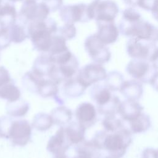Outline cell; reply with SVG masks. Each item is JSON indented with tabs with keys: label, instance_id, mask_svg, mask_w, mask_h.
I'll use <instances>...</instances> for the list:
<instances>
[{
	"label": "cell",
	"instance_id": "cell-43",
	"mask_svg": "<svg viewBox=\"0 0 158 158\" xmlns=\"http://www.w3.org/2000/svg\"><path fill=\"white\" fill-rule=\"evenodd\" d=\"M13 2H17V1H23V0H9Z\"/></svg>",
	"mask_w": 158,
	"mask_h": 158
},
{
	"label": "cell",
	"instance_id": "cell-16",
	"mask_svg": "<svg viewBox=\"0 0 158 158\" xmlns=\"http://www.w3.org/2000/svg\"><path fill=\"white\" fill-rule=\"evenodd\" d=\"M143 110V107L138 101L127 99L120 102L118 114L123 120L130 122L137 117Z\"/></svg>",
	"mask_w": 158,
	"mask_h": 158
},
{
	"label": "cell",
	"instance_id": "cell-18",
	"mask_svg": "<svg viewBox=\"0 0 158 158\" xmlns=\"http://www.w3.org/2000/svg\"><path fill=\"white\" fill-rule=\"evenodd\" d=\"M54 66L49 54H41L35 60L31 70L42 77H48Z\"/></svg>",
	"mask_w": 158,
	"mask_h": 158
},
{
	"label": "cell",
	"instance_id": "cell-27",
	"mask_svg": "<svg viewBox=\"0 0 158 158\" xmlns=\"http://www.w3.org/2000/svg\"><path fill=\"white\" fill-rule=\"evenodd\" d=\"M44 77H42L32 70L26 72L22 77V83L23 86L29 91L37 93L39 85Z\"/></svg>",
	"mask_w": 158,
	"mask_h": 158
},
{
	"label": "cell",
	"instance_id": "cell-29",
	"mask_svg": "<svg viewBox=\"0 0 158 158\" xmlns=\"http://www.w3.org/2000/svg\"><path fill=\"white\" fill-rule=\"evenodd\" d=\"M53 124V120L51 115L43 112H40L36 114L32 122V127L40 131L48 130Z\"/></svg>",
	"mask_w": 158,
	"mask_h": 158
},
{
	"label": "cell",
	"instance_id": "cell-31",
	"mask_svg": "<svg viewBox=\"0 0 158 158\" xmlns=\"http://www.w3.org/2000/svg\"><path fill=\"white\" fill-rule=\"evenodd\" d=\"M120 102L119 98L117 96L114 95L108 103L102 107H98L97 110L99 114L104 115V116L115 115L118 113Z\"/></svg>",
	"mask_w": 158,
	"mask_h": 158
},
{
	"label": "cell",
	"instance_id": "cell-21",
	"mask_svg": "<svg viewBox=\"0 0 158 158\" xmlns=\"http://www.w3.org/2000/svg\"><path fill=\"white\" fill-rule=\"evenodd\" d=\"M29 109V103L20 99L14 102H7L6 105V113L12 117H23L27 114Z\"/></svg>",
	"mask_w": 158,
	"mask_h": 158
},
{
	"label": "cell",
	"instance_id": "cell-10",
	"mask_svg": "<svg viewBox=\"0 0 158 158\" xmlns=\"http://www.w3.org/2000/svg\"><path fill=\"white\" fill-rule=\"evenodd\" d=\"M107 72L102 64H88L78 71L77 80L86 88L105 80Z\"/></svg>",
	"mask_w": 158,
	"mask_h": 158
},
{
	"label": "cell",
	"instance_id": "cell-42",
	"mask_svg": "<svg viewBox=\"0 0 158 158\" xmlns=\"http://www.w3.org/2000/svg\"><path fill=\"white\" fill-rule=\"evenodd\" d=\"M98 158H116L115 157H113L112 156H110V155H107V156H104V157H101L100 156H99Z\"/></svg>",
	"mask_w": 158,
	"mask_h": 158
},
{
	"label": "cell",
	"instance_id": "cell-19",
	"mask_svg": "<svg viewBox=\"0 0 158 158\" xmlns=\"http://www.w3.org/2000/svg\"><path fill=\"white\" fill-rule=\"evenodd\" d=\"M92 100L96 103L97 108L102 107L108 103L113 96L111 91L106 86L94 84L90 90Z\"/></svg>",
	"mask_w": 158,
	"mask_h": 158
},
{
	"label": "cell",
	"instance_id": "cell-8",
	"mask_svg": "<svg viewBox=\"0 0 158 158\" xmlns=\"http://www.w3.org/2000/svg\"><path fill=\"white\" fill-rule=\"evenodd\" d=\"M85 48L95 63L102 64L110 59L111 53L109 48L98 38L96 34L91 35L86 38Z\"/></svg>",
	"mask_w": 158,
	"mask_h": 158
},
{
	"label": "cell",
	"instance_id": "cell-14",
	"mask_svg": "<svg viewBox=\"0 0 158 158\" xmlns=\"http://www.w3.org/2000/svg\"><path fill=\"white\" fill-rule=\"evenodd\" d=\"M98 38L106 45L115 43L118 36V29L114 22L98 21Z\"/></svg>",
	"mask_w": 158,
	"mask_h": 158
},
{
	"label": "cell",
	"instance_id": "cell-34",
	"mask_svg": "<svg viewBox=\"0 0 158 158\" xmlns=\"http://www.w3.org/2000/svg\"><path fill=\"white\" fill-rule=\"evenodd\" d=\"M12 120L10 116L0 117V138L8 139L9 131Z\"/></svg>",
	"mask_w": 158,
	"mask_h": 158
},
{
	"label": "cell",
	"instance_id": "cell-22",
	"mask_svg": "<svg viewBox=\"0 0 158 158\" xmlns=\"http://www.w3.org/2000/svg\"><path fill=\"white\" fill-rule=\"evenodd\" d=\"M72 112L68 107L63 106L54 108L50 114L53 123L60 127L69 124L72 118Z\"/></svg>",
	"mask_w": 158,
	"mask_h": 158
},
{
	"label": "cell",
	"instance_id": "cell-30",
	"mask_svg": "<svg viewBox=\"0 0 158 158\" xmlns=\"http://www.w3.org/2000/svg\"><path fill=\"white\" fill-rule=\"evenodd\" d=\"M105 80V85L110 91H119L125 81L122 73L118 71H111L107 73Z\"/></svg>",
	"mask_w": 158,
	"mask_h": 158
},
{
	"label": "cell",
	"instance_id": "cell-5",
	"mask_svg": "<svg viewBox=\"0 0 158 158\" xmlns=\"http://www.w3.org/2000/svg\"><path fill=\"white\" fill-rule=\"evenodd\" d=\"M157 42L130 38L127 43V52L133 59L147 60L151 62L157 64Z\"/></svg>",
	"mask_w": 158,
	"mask_h": 158
},
{
	"label": "cell",
	"instance_id": "cell-13",
	"mask_svg": "<svg viewBox=\"0 0 158 158\" xmlns=\"http://www.w3.org/2000/svg\"><path fill=\"white\" fill-rule=\"evenodd\" d=\"M70 146L65 135L64 127H60L48 140L47 150L54 156L65 154Z\"/></svg>",
	"mask_w": 158,
	"mask_h": 158
},
{
	"label": "cell",
	"instance_id": "cell-9",
	"mask_svg": "<svg viewBox=\"0 0 158 158\" xmlns=\"http://www.w3.org/2000/svg\"><path fill=\"white\" fill-rule=\"evenodd\" d=\"M31 133L32 127L27 120H13L7 139L14 146H24L30 141Z\"/></svg>",
	"mask_w": 158,
	"mask_h": 158
},
{
	"label": "cell",
	"instance_id": "cell-37",
	"mask_svg": "<svg viewBox=\"0 0 158 158\" xmlns=\"http://www.w3.org/2000/svg\"><path fill=\"white\" fill-rule=\"evenodd\" d=\"M42 2L47 6L49 12L56 11L62 4V0H43Z\"/></svg>",
	"mask_w": 158,
	"mask_h": 158
},
{
	"label": "cell",
	"instance_id": "cell-2",
	"mask_svg": "<svg viewBox=\"0 0 158 158\" xmlns=\"http://www.w3.org/2000/svg\"><path fill=\"white\" fill-rule=\"evenodd\" d=\"M28 38L33 48L40 52H48L53 35L57 31V23L51 18L29 22L27 25Z\"/></svg>",
	"mask_w": 158,
	"mask_h": 158
},
{
	"label": "cell",
	"instance_id": "cell-32",
	"mask_svg": "<svg viewBox=\"0 0 158 158\" xmlns=\"http://www.w3.org/2000/svg\"><path fill=\"white\" fill-rule=\"evenodd\" d=\"M102 125L104 130L109 132L117 131L123 127L122 121L115 115L104 116L102 121Z\"/></svg>",
	"mask_w": 158,
	"mask_h": 158
},
{
	"label": "cell",
	"instance_id": "cell-44",
	"mask_svg": "<svg viewBox=\"0 0 158 158\" xmlns=\"http://www.w3.org/2000/svg\"><path fill=\"white\" fill-rule=\"evenodd\" d=\"M0 57H1V55H0Z\"/></svg>",
	"mask_w": 158,
	"mask_h": 158
},
{
	"label": "cell",
	"instance_id": "cell-23",
	"mask_svg": "<svg viewBox=\"0 0 158 158\" xmlns=\"http://www.w3.org/2000/svg\"><path fill=\"white\" fill-rule=\"evenodd\" d=\"M86 88L77 80L72 78L64 81L63 91L65 96L70 98L81 96Z\"/></svg>",
	"mask_w": 158,
	"mask_h": 158
},
{
	"label": "cell",
	"instance_id": "cell-36",
	"mask_svg": "<svg viewBox=\"0 0 158 158\" xmlns=\"http://www.w3.org/2000/svg\"><path fill=\"white\" fill-rule=\"evenodd\" d=\"M136 6L146 10L152 11L154 15H157V0H138Z\"/></svg>",
	"mask_w": 158,
	"mask_h": 158
},
{
	"label": "cell",
	"instance_id": "cell-28",
	"mask_svg": "<svg viewBox=\"0 0 158 158\" xmlns=\"http://www.w3.org/2000/svg\"><path fill=\"white\" fill-rule=\"evenodd\" d=\"M57 85L51 79L43 78L39 85L37 93L43 98L56 97L59 91Z\"/></svg>",
	"mask_w": 158,
	"mask_h": 158
},
{
	"label": "cell",
	"instance_id": "cell-7",
	"mask_svg": "<svg viewBox=\"0 0 158 158\" xmlns=\"http://www.w3.org/2000/svg\"><path fill=\"white\" fill-rule=\"evenodd\" d=\"M49 13L43 2L37 3L36 0H24L17 18L19 22L27 25L29 22L47 19Z\"/></svg>",
	"mask_w": 158,
	"mask_h": 158
},
{
	"label": "cell",
	"instance_id": "cell-41",
	"mask_svg": "<svg viewBox=\"0 0 158 158\" xmlns=\"http://www.w3.org/2000/svg\"><path fill=\"white\" fill-rule=\"evenodd\" d=\"M53 158H69V157L65 154L54 156V157H53Z\"/></svg>",
	"mask_w": 158,
	"mask_h": 158
},
{
	"label": "cell",
	"instance_id": "cell-11",
	"mask_svg": "<svg viewBox=\"0 0 158 158\" xmlns=\"http://www.w3.org/2000/svg\"><path fill=\"white\" fill-rule=\"evenodd\" d=\"M88 5L80 3L63 6L59 11L60 19L65 23L73 24L75 22L89 21L87 14Z\"/></svg>",
	"mask_w": 158,
	"mask_h": 158
},
{
	"label": "cell",
	"instance_id": "cell-26",
	"mask_svg": "<svg viewBox=\"0 0 158 158\" xmlns=\"http://www.w3.org/2000/svg\"><path fill=\"white\" fill-rule=\"evenodd\" d=\"M9 31L11 42L14 43H20L28 38L27 25L19 21L9 27Z\"/></svg>",
	"mask_w": 158,
	"mask_h": 158
},
{
	"label": "cell",
	"instance_id": "cell-35",
	"mask_svg": "<svg viewBox=\"0 0 158 158\" xmlns=\"http://www.w3.org/2000/svg\"><path fill=\"white\" fill-rule=\"evenodd\" d=\"M10 43L9 28L0 27V51L7 48Z\"/></svg>",
	"mask_w": 158,
	"mask_h": 158
},
{
	"label": "cell",
	"instance_id": "cell-33",
	"mask_svg": "<svg viewBox=\"0 0 158 158\" xmlns=\"http://www.w3.org/2000/svg\"><path fill=\"white\" fill-rule=\"evenodd\" d=\"M76 28L73 24L65 23L59 28V35L65 40H72L76 36Z\"/></svg>",
	"mask_w": 158,
	"mask_h": 158
},
{
	"label": "cell",
	"instance_id": "cell-24",
	"mask_svg": "<svg viewBox=\"0 0 158 158\" xmlns=\"http://www.w3.org/2000/svg\"><path fill=\"white\" fill-rule=\"evenodd\" d=\"M21 96V92L13 80L0 86V98L7 102H14L19 100Z\"/></svg>",
	"mask_w": 158,
	"mask_h": 158
},
{
	"label": "cell",
	"instance_id": "cell-12",
	"mask_svg": "<svg viewBox=\"0 0 158 158\" xmlns=\"http://www.w3.org/2000/svg\"><path fill=\"white\" fill-rule=\"evenodd\" d=\"M75 117L77 122L87 129L95 124L97 118V110L93 104L84 102L80 104L77 107Z\"/></svg>",
	"mask_w": 158,
	"mask_h": 158
},
{
	"label": "cell",
	"instance_id": "cell-39",
	"mask_svg": "<svg viewBox=\"0 0 158 158\" xmlns=\"http://www.w3.org/2000/svg\"><path fill=\"white\" fill-rule=\"evenodd\" d=\"M157 150L154 148H146L142 153L141 158H157Z\"/></svg>",
	"mask_w": 158,
	"mask_h": 158
},
{
	"label": "cell",
	"instance_id": "cell-4",
	"mask_svg": "<svg viewBox=\"0 0 158 158\" xmlns=\"http://www.w3.org/2000/svg\"><path fill=\"white\" fill-rule=\"evenodd\" d=\"M126 71L135 80L139 82L149 83L152 86L157 87V64L147 60L133 59L127 64Z\"/></svg>",
	"mask_w": 158,
	"mask_h": 158
},
{
	"label": "cell",
	"instance_id": "cell-6",
	"mask_svg": "<svg viewBox=\"0 0 158 158\" xmlns=\"http://www.w3.org/2000/svg\"><path fill=\"white\" fill-rule=\"evenodd\" d=\"M118 7L112 0H94L87 6V14L89 20L98 21L114 22L117 14Z\"/></svg>",
	"mask_w": 158,
	"mask_h": 158
},
{
	"label": "cell",
	"instance_id": "cell-15",
	"mask_svg": "<svg viewBox=\"0 0 158 158\" xmlns=\"http://www.w3.org/2000/svg\"><path fill=\"white\" fill-rule=\"evenodd\" d=\"M17 19L14 2L9 0H0V27L9 28Z\"/></svg>",
	"mask_w": 158,
	"mask_h": 158
},
{
	"label": "cell",
	"instance_id": "cell-38",
	"mask_svg": "<svg viewBox=\"0 0 158 158\" xmlns=\"http://www.w3.org/2000/svg\"><path fill=\"white\" fill-rule=\"evenodd\" d=\"M12 79L9 71L3 66H0V86L9 82Z\"/></svg>",
	"mask_w": 158,
	"mask_h": 158
},
{
	"label": "cell",
	"instance_id": "cell-20",
	"mask_svg": "<svg viewBox=\"0 0 158 158\" xmlns=\"http://www.w3.org/2000/svg\"><path fill=\"white\" fill-rule=\"evenodd\" d=\"M64 130L71 145L78 144L85 141L86 129L77 122L69 123L67 127H64Z\"/></svg>",
	"mask_w": 158,
	"mask_h": 158
},
{
	"label": "cell",
	"instance_id": "cell-3",
	"mask_svg": "<svg viewBox=\"0 0 158 158\" xmlns=\"http://www.w3.org/2000/svg\"><path fill=\"white\" fill-rule=\"evenodd\" d=\"M119 30L123 35L129 38L157 41V27L141 17L133 19L122 18Z\"/></svg>",
	"mask_w": 158,
	"mask_h": 158
},
{
	"label": "cell",
	"instance_id": "cell-1",
	"mask_svg": "<svg viewBox=\"0 0 158 158\" xmlns=\"http://www.w3.org/2000/svg\"><path fill=\"white\" fill-rule=\"evenodd\" d=\"M90 141L98 150L104 149L109 155L121 158L131 143V132L123 127L112 132L102 130L98 131Z\"/></svg>",
	"mask_w": 158,
	"mask_h": 158
},
{
	"label": "cell",
	"instance_id": "cell-45",
	"mask_svg": "<svg viewBox=\"0 0 158 158\" xmlns=\"http://www.w3.org/2000/svg\"></svg>",
	"mask_w": 158,
	"mask_h": 158
},
{
	"label": "cell",
	"instance_id": "cell-25",
	"mask_svg": "<svg viewBox=\"0 0 158 158\" xmlns=\"http://www.w3.org/2000/svg\"><path fill=\"white\" fill-rule=\"evenodd\" d=\"M130 131L133 133H141L148 131L151 126V121L148 115L141 112L137 117L129 122Z\"/></svg>",
	"mask_w": 158,
	"mask_h": 158
},
{
	"label": "cell",
	"instance_id": "cell-17",
	"mask_svg": "<svg viewBox=\"0 0 158 158\" xmlns=\"http://www.w3.org/2000/svg\"><path fill=\"white\" fill-rule=\"evenodd\" d=\"M119 91L127 99L136 101L141 98L143 93L142 84L136 80L124 81Z\"/></svg>",
	"mask_w": 158,
	"mask_h": 158
},
{
	"label": "cell",
	"instance_id": "cell-40",
	"mask_svg": "<svg viewBox=\"0 0 158 158\" xmlns=\"http://www.w3.org/2000/svg\"><path fill=\"white\" fill-rule=\"evenodd\" d=\"M123 1L128 6H136L138 0H123Z\"/></svg>",
	"mask_w": 158,
	"mask_h": 158
}]
</instances>
